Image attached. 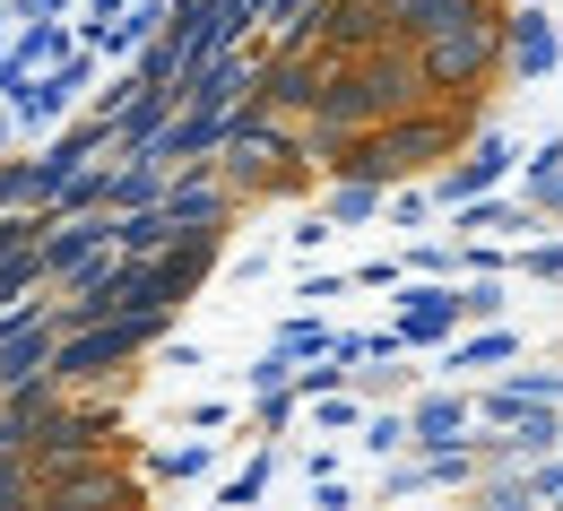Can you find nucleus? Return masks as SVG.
I'll list each match as a JSON object with an SVG mask.
<instances>
[{
	"instance_id": "nucleus-21",
	"label": "nucleus",
	"mask_w": 563,
	"mask_h": 511,
	"mask_svg": "<svg viewBox=\"0 0 563 511\" xmlns=\"http://www.w3.org/2000/svg\"><path fill=\"white\" fill-rule=\"evenodd\" d=\"M18 503V468H9V459H0V511Z\"/></svg>"
},
{
	"instance_id": "nucleus-2",
	"label": "nucleus",
	"mask_w": 563,
	"mask_h": 511,
	"mask_svg": "<svg viewBox=\"0 0 563 511\" xmlns=\"http://www.w3.org/2000/svg\"><path fill=\"white\" fill-rule=\"evenodd\" d=\"M494 53H511V35L494 18H460V26H442L417 53V70H424V87H477L494 70Z\"/></svg>"
},
{
	"instance_id": "nucleus-18",
	"label": "nucleus",
	"mask_w": 563,
	"mask_h": 511,
	"mask_svg": "<svg viewBox=\"0 0 563 511\" xmlns=\"http://www.w3.org/2000/svg\"><path fill=\"white\" fill-rule=\"evenodd\" d=\"M511 399H547V408H555V399H563V373H520Z\"/></svg>"
},
{
	"instance_id": "nucleus-8",
	"label": "nucleus",
	"mask_w": 563,
	"mask_h": 511,
	"mask_svg": "<svg viewBox=\"0 0 563 511\" xmlns=\"http://www.w3.org/2000/svg\"><path fill=\"white\" fill-rule=\"evenodd\" d=\"M96 234H113V225H62V234L35 252V269H78V260L96 252Z\"/></svg>"
},
{
	"instance_id": "nucleus-9",
	"label": "nucleus",
	"mask_w": 563,
	"mask_h": 511,
	"mask_svg": "<svg viewBox=\"0 0 563 511\" xmlns=\"http://www.w3.org/2000/svg\"><path fill=\"white\" fill-rule=\"evenodd\" d=\"M261 87H269V104H321V70H303V62H278Z\"/></svg>"
},
{
	"instance_id": "nucleus-10",
	"label": "nucleus",
	"mask_w": 563,
	"mask_h": 511,
	"mask_svg": "<svg viewBox=\"0 0 563 511\" xmlns=\"http://www.w3.org/2000/svg\"><path fill=\"white\" fill-rule=\"evenodd\" d=\"M494 174H503V147H477V156H468V165H460V174L442 182V200H477Z\"/></svg>"
},
{
	"instance_id": "nucleus-6",
	"label": "nucleus",
	"mask_w": 563,
	"mask_h": 511,
	"mask_svg": "<svg viewBox=\"0 0 563 511\" xmlns=\"http://www.w3.org/2000/svg\"><path fill=\"white\" fill-rule=\"evenodd\" d=\"M511 70H555V18H538V9H529V18H520V26H511Z\"/></svg>"
},
{
	"instance_id": "nucleus-14",
	"label": "nucleus",
	"mask_w": 563,
	"mask_h": 511,
	"mask_svg": "<svg viewBox=\"0 0 563 511\" xmlns=\"http://www.w3.org/2000/svg\"><path fill=\"white\" fill-rule=\"evenodd\" d=\"M165 234H174V225H165V209H156V218H122V225H113V243H131V252H156Z\"/></svg>"
},
{
	"instance_id": "nucleus-1",
	"label": "nucleus",
	"mask_w": 563,
	"mask_h": 511,
	"mask_svg": "<svg viewBox=\"0 0 563 511\" xmlns=\"http://www.w3.org/2000/svg\"><path fill=\"white\" fill-rule=\"evenodd\" d=\"M417 87H424L417 62H364V70H347L330 96H321V122H330V131H347V122H373V113H399Z\"/></svg>"
},
{
	"instance_id": "nucleus-4",
	"label": "nucleus",
	"mask_w": 563,
	"mask_h": 511,
	"mask_svg": "<svg viewBox=\"0 0 563 511\" xmlns=\"http://www.w3.org/2000/svg\"><path fill=\"white\" fill-rule=\"evenodd\" d=\"M382 9H390V35H417V44H433L460 18H477V0H382Z\"/></svg>"
},
{
	"instance_id": "nucleus-3",
	"label": "nucleus",
	"mask_w": 563,
	"mask_h": 511,
	"mask_svg": "<svg viewBox=\"0 0 563 511\" xmlns=\"http://www.w3.org/2000/svg\"><path fill=\"white\" fill-rule=\"evenodd\" d=\"M442 147H451V131H442V122H408V131H373V140L355 147V174H364V182H373V174L390 182V174H408V165L442 156Z\"/></svg>"
},
{
	"instance_id": "nucleus-17",
	"label": "nucleus",
	"mask_w": 563,
	"mask_h": 511,
	"mask_svg": "<svg viewBox=\"0 0 563 511\" xmlns=\"http://www.w3.org/2000/svg\"><path fill=\"white\" fill-rule=\"evenodd\" d=\"M538 200H547V209H563V147H547V156H538Z\"/></svg>"
},
{
	"instance_id": "nucleus-16",
	"label": "nucleus",
	"mask_w": 563,
	"mask_h": 511,
	"mask_svg": "<svg viewBox=\"0 0 563 511\" xmlns=\"http://www.w3.org/2000/svg\"><path fill=\"white\" fill-rule=\"evenodd\" d=\"M494 416H503V425H520V442H555V416H520L511 399H494Z\"/></svg>"
},
{
	"instance_id": "nucleus-15",
	"label": "nucleus",
	"mask_w": 563,
	"mask_h": 511,
	"mask_svg": "<svg viewBox=\"0 0 563 511\" xmlns=\"http://www.w3.org/2000/svg\"><path fill=\"white\" fill-rule=\"evenodd\" d=\"M417 434H424V442L460 434V399H424V408H417Z\"/></svg>"
},
{
	"instance_id": "nucleus-12",
	"label": "nucleus",
	"mask_w": 563,
	"mask_h": 511,
	"mask_svg": "<svg viewBox=\"0 0 563 511\" xmlns=\"http://www.w3.org/2000/svg\"><path fill=\"white\" fill-rule=\"evenodd\" d=\"M451 312H468V303H451V295H408V338H433Z\"/></svg>"
},
{
	"instance_id": "nucleus-20",
	"label": "nucleus",
	"mask_w": 563,
	"mask_h": 511,
	"mask_svg": "<svg viewBox=\"0 0 563 511\" xmlns=\"http://www.w3.org/2000/svg\"><path fill=\"white\" fill-rule=\"evenodd\" d=\"M252 390H261V399L278 408V399H286V365H261V373H252Z\"/></svg>"
},
{
	"instance_id": "nucleus-5",
	"label": "nucleus",
	"mask_w": 563,
	"mask_h": 511,
	"mask_svg": "<svg viewBox=\"0 0 563 511\" xmlns=\"http://www.w3.org/2000/svg\"><path fill=\"white\" fill-rule=\"evenodd\" d=\"M140 338H147V321H122V330H96V338L62 347V373H96V365H113V356H131Z\"/></svg>"
},
{
	"instance_id": "nucleus-13",
	"label": "nucleus",
	"mask_w": 563,
	"mask_h": 511,
	"mask_svg": "<svg viewBox=\"0 0 563 511\" xmlns=\"http://www.w3.org/2000/svg\"><path fill=\"white\" fill-rule=\"evenodd\" d=\"M209 218H217V191H200V182L165 200V225H209Z\"/></svg>"
},
{
	"instance_id": "nucleus-19",
	"label": "nucleus",
	"mask_w": 563,
	"mask_h": 511,
	"mask_svg": "<svg viewBox=\"0 0 563 511\" xmlns=\"http://www.w3.org/2000/svg\"><path fill=\"white\" fill-rule=\"evenodd\" d=\"M494 356H511V338H477V347H460L451 365H494Z\"/></svg>"
},
{
	"instance_id": "nucleus-7",
	"label": "nucleus",
	"mask_w": 563,
	"mask_h": 511,
	"mask_svg": "<svg viewBox=\"0 0 563 511\" xmlns=\"http://www.w3.org/2000/svg\"><path fill=\"white\" fill-rule=\"evenodd\" d=\"M53 503L62 511H122V486L87 468V477H53Z\"/></svg>"
},
{
	"instance_id": "nucleus-11",
	"label": "nucleus",
	"mask_w": 563,
	"mask_h": 511,
	"mask_svg": "<svg viewBox=\"0 0 563 511\" xmlns=\"http://www.w3.org/2000/svg\"><path fill=\"white\" fill-rule=\"evenodd\" d=\"M35 365H44V330H18V338L0 347V381H18V390H26V381H35Z\"/></svg>"
}]
</instances>
